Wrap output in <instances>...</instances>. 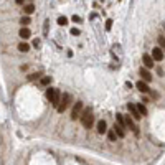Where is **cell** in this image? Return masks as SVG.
<instances>
[{"mask_svg":"<svg viewBox=\"0 0 165 165\" xmlns=\"http://www.w3.org/2000/svg\"><path fill=\"white\" fill-rule=\"evenodd\" d=\"M81 112H82V101H76V104L73 106V111H71V119L73 121L79 119Z\"/></svg>","mask_w":165,"mask_h":165,"instance_id":"277c9868","label":"cell"},{"mask_svg":"<svg viewBox=\"0 0 165 165\" xmlns=\"http://www.w3.org/2000/svg\"><path fill=\"white\" fill-rule=\"evenodd\" d=\"M46 99L50 101V104L51 106H55V107H58V104H60V99H61V94H60V91L55 88H48L46 89Z\"/></svg>","mask_w":165,"mask_h":165,"instance_id":"7a4b0ae2","label":"cell"},{"mask_svg":"<svg viewBox=\"0 0 165 165\" xmlns=\"http://www.w3.org/2000/svg\"><path fill=\"white\" fill-rule=\"evenodd\" d=\"M107 137H109L111 142H116V140H117V135H116V132H114L112 129H107Z\"/></svg>","mask_w":165,"mask_h":165,"instance_id":"ac0fdd59","label":"cell"},{"mask_svg":"<svg viewBox=\"0 0 165 165\" xmlns=\"http://www.w3.org/2000/svg\"><path fill=\"white\" fill-rule=\"evenodd\" d=\"M139 73H140V78H142V81H144V82H147V84H149V82L152 81V74H150V71L147 69V68L142 66Z\"/></svg>","mask_w":165,"mask_h":165,"instance_id":"ba28073f","label":"cell"},{"mask_svg":"<svg viewBox=\"0 0 165 165\" xmlns=\"http://www.w3.org/2000/svg\"><path fill=\"white\" fill-rule=\"evenodd\" d=\"M142 61H144V68H147V69H149V68H154V64H155V61L152 60L150 55H144V56H142Z\"/></svg>","mask_w":165,"mask_h":165,"instance_id":"30bf717a","label":"cell"},{"mask_svg":"<svg viewBox=\"0 0 165 165\" xmlns=\"http://www.w3.org/2000/svg\"><path fill=\"white\" fill-rule=\"evenodd\" d=\"M15 3H17V5H23V3H25V0H15Z\"/></svg>","mask_w":165,"mask_h":165,"instance_id":"484cf974","label":"cell"},{"mask_svg":"<svg viewBox=\"0 0 165 165\" xmlns=\"http://www.w3.org/2000/svg\"><path fill=\"white\" fill-rule=\"evenodd\" d=\"M152 60L154 61H162L164 60V51H162V48H159V46H155L154 50H152Z\"/></svg>","mask_w":165,"mask_h":165,"instance_id":"52a82bcc","label":"cell"},{"mask_svg":"<svg viewBox=\"0 0 165 165\" xmlns=\"http://www.w3.org/2000/svg\"><path fill=\"white\" fill-rule=\"evenodd\" d=\"M71 35H79V30L78 28H71Z\"/></svg>","mask_w":165,"mask_h":165,"instance_id":"cb8c5ba5","label":"cell"},{"mask_svg":"<svg viewBox=\"0 0 165 165\" xmlns=\"http://www.w3.org/2000/svg\"><path fill=\"white\" fill-rule=\"evenodd\" d=\"M116 124H117V125H121V127H122L124 130H125V121H124V116L122 114H116Z\"/></svg>","mask_w":165,"mask_h":165,"instance_id":"5bb4252c","label":"cell"},{"mask_svg":"<svg viewBox=\"0 0 165 165\" xmlns=\"http://www.w3.org/2000/svg\"><path fill=\"white\" fill-rule=\"evenodd\" d=\"M73 21H74V23H79V21H81V17L74 15V17H73Z\"/></svg>","mask_w":165,"mask_h":165,"instance_id":"603a6c76","label":"cell"},{"mask_svg":"<svg viewBox=\"0 0 165 165\" xmlns=\"http://www.w3.org/2000/svg\"><path fill=\"white\" fill-rule=\"evenodd\" d=\"M127 111L130 112V117L134 119V121H139V119H142V116L139 114V111H137V107H135V104L129 103V104H127Z\"/></svg>","mask_w":165,"mask_h":165,"instance_id":"8992f818","label":"cell"},{"mask_svg":"<svg viewBox=\"0 0 165 165\" xmlns=\"http://www.w3.org/2000/svg\"><path fill=\"white\" fill-rule=\"evenodd\" d=\"M135 88L139 89L140 93H144V94L150 93V88H149V84H147V82H144V81H142V79H140V81H137V82H135Z\"/></svg>","mask_w":165,"mask_h":165,"instance_id":"9c48e42d","label":"cell"},{"mask_svg":"<svg viewBox=\"0 0 165 165\" xmlns=\"http://www.w3.org/2000/svg\"><path fill=\"white\" fill-rule=\"evenodd\" d=\"M111 28H112V20H111V18H109V20H106V30H111Z\"/></svg>","mask_w":165,"mask_h":165,"instance_id":"7402d4cb","label":"cell"},{"mask_svg":"<svg viewBox=\"0 0 165 165\" xmlns=\"http://www.w3.org/2000/svg\"><path fill=\"white\" fill-rule=\"evenodd\" d=\"M69 103H71V96H69V94H63V96H61V99H60V104H58L56 111H58L60 114H63V112H64V111L68 109Z\"/></svg>","mask_w":165,"mask_h":165,"instance_id":"3957f363","label":"cell"},{"mask_svg":"<svg viewBox=\"0 0 165 165\" xmlns=\"http://www.w3.org/2000/svg\"><path fill=\"white\" fill-rule=\"evenodd\" d=\"M124 121H125V127H129L132 132H134L135 135H139V127L135 125V122H134V119L130 117V116H125L124 117Z\"/></svg>","mask_w":165,"mask_h":165,"instance_id":"5b68a950","label":"cell"},{"mask_svg":"<svg viewBox=\"0 0 165 165\" xmlns=\"http://www.w3.org/2000/svg\"><path fill=\"white\" fill-rule=\"evenodd\" d=\"M135 107H137V111H139V114L144 117V116H147V107H145L142 103H139V104H135Z\"/></svg>","mask_w":165,"mask_h":165,"instance_id":"2e32d148","label":"cell"},{"mask_svg":"<svg viewBox=\"0 0 165 165\" xmlns=\"http://www.w3.org/2000/svg\"><path fill=\"white\" fill-rule=\"evenodd\" d=\"M20 23H21V26H28V25H30V17H21V18H20Z\"/></svg>","mask_w":165,"mask_h":165,"instance_id":"d6986e66","label":"cell"},{"mask_svg":"<svg viewBox=\"0 0 165 165\" xmlns=\"http://www.w3.org/2000/svg\"><path fill=\"white\" fill-rule=\"evenodd\" d=\"M112 130L116 132V135H117V137H124V135H125V130H124L122 127H121V125H117V124H114Z\"/></svg>","mask_w":165,"mask_h":165,"instance_id":"9a60e30c","label":"cell"},{"mask_svg":"<svg viewBox=\"0 0 165 165\" xmlns=\"http://www.w3.org/2000/svg\"><path fill=\"white\" fill-rule=\"evenodd\" d=\"M79 119H81V124L86 127V129H91L94 124V116H93V111H91V107H86L82 109L81 116H79Z\"/></svg>","mask_w":165,"mask_h":165,"instance_id":"6da1fadb","label":"cell"},{"mask_svg":"<svg viewBox=\"0 0 165 165\" xmlns=\"http://www.w3.org/2000/svg\"><path fill=\"white\" fill-rule=\"evenodd\" d=\"M58 25L60 26H66L68 25V18L66 17H60V18H58Z\"/></svg>","mask_w":165,"mask_h":165,"instance_id":"ffe728a7","label":"cell"},{"mask_svg":"<svg viewBox=\"0 0 165 165\" xmlns=\"http://www.w3.org/2000/svg\"><path fill=\"white\" fill-rule=\"evenodd\" d=\"M18 50H20L21 53H26V51H30V45H28V43H25V41H21L20 45H18Z\"/></svg>","mask_w":165,"mask_h":165,"instance_id":"e0dca14e","label":"cell"},{"mask_svg":"<svg viewBox=\"0 0 165 165\" xmlns=\"http://www.w3.org/2000/svg\"><path fill=\"white\" fill-rule=\"evenodd\" d=\"M50 82H51V78H50V76H45V78H41V84H43V86H48Z\"/></svg>","mask_w":165,"mask_h":165,"instance_id":"44dd1931","label":"cell"},{"mask_svg":"<svg viewBox=\"0 0 165 165\" xmlns=\"http://www.w3.org/2000/svg\"><path fill=\"white\" fill-rule=\"evenodd\" d=\"M18 35H20L21 40H28V38L31 36V31L28 30L26 26H21V28H20V33H18Z\"/></svg>","mask_w":165,"mask_h":165,"instance_id":"7c38bea8","label":"cell"},{"mask_svg":"<svg viewBox=\"0 0 165 165\" xmlns=\"http://www.w3.org/2000/svg\"><path fill=\"white\" fill-rule=\"evenodd\" d=\"M33 12H35V5H33V3H26V5H23V13H25L26 17L31 15Z\"/></svg>","mask_w":165,"mask_h":165,"instance_id":"4fadbf2b","label":"cell"},{"mask_svg":"<svg viewBox=\"0 0 165 165\" xmlns=\"http://www.w3.org/2000/svg\"><path fill=\"white\" fill-rule=\"evenodd\" d=\"M107 132V124H106V121H99L98 122V134L104 135Z\"/></svg>","mask_w":165,"mask_h":165,"instance_id":"8fae6325","label":"cell"},{"mask_svg":"<svg viewBox=\"0 0 165 165\" xmlns=\"http://www.w3.org/2000/svg\"><path fill=\"white\" fill-rule=\"evenodd\" d=\"M159 43L162 45V46H165V38H162V36H160V38H159Z\"/></svg>","mask_w":165,"mask_h":165,"instance_id":"d4e9b609","label":"cell"}]
</instances>
